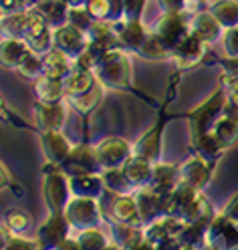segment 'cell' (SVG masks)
<instances>
[{"mask_svg": "<svg viewBox=\"0 0 238 250\" xmlns=\"http://www.w3.org/2000/svg\"><path fill=\"white\" fill-rule=\"evenodd\" d=\"M188 2H202V0H188Z\"/></svg>", "mask_w": 238, "mask_h": 250, "instance_id": "cell-56", "label": "cell"}, {"mask_svg": "<svg viewBox=\"0 0 238 250\" xmlns=\"http://www.w3.org/2000/svg\"><path fill=\"white\" fill-rule=\"evenodd\" d=\"M35 95H37V101H43V103H61L65 99V81L41 75L35 81Z\"/></svg>", "mask_w": 238, "mask_h": 250, "instance_id": "cell-28", "label": "cell"}, {"mask_svg": "<svg viewBox=\"0 0 238 250\" xmlns=\"http://www.w3.org/2000/svg\"><path fill=\"white\" fill-rule=\"evenodd\" d=\"M125 250H155L151 244H148L146 240H141V242H137L135 246H130V248H125Z\"/></svg>", "mask_w": 238, "mask_h": 250, "instance_id": "cell-51", "label": "cell"}, {"mask_svg": "<svg viewBox=\"0 0 238 250\" xmlns=\"http://www.w3.org/2000/svg\"><path fill=\"white\" fill-rule=\"evenodd\" d=\"M206 49H208V44H206L204 41H200L192 30H190V35L176 46V49H173L172 59L176 61V65L180 69H190L204 59Z\"/></svg>", "mask_w": 238, "mask_h": 250, "instance_id": "cell-17", "label": "cell"}, {"mask_svg": "<svg viewBox=\"0 0 238 250\" xmlns=\"http://www.w3.org/2000/svg\"><path fill=\"white\" fill-rule=\"evenodd\" d=\"M17 71H19L22 77H26V79H39V77L43 75V55L30 51V53L21 61V65L17 67Z\"/></svg>", "mask_w": 238, "mask_h": 250, "instance_id": "cell-41", "label": "cell"}, {"mask_svg": "<svg viewBox=\"0 0 238 250\" xmlns=\"http://www.w3.org/2000/svg\"><path fill=\"white\" fill-rule=\"evenodd\" d=\"M224 105H226V95H224V89L220 87L200 107H196L194 111L190 113L188 119H190V133H192V142L198 139L200 135L212 131L216 121L224 115Z\"/></svg>", "mask_w": 238, "mask_h": 250, "instance_id": "cell-4", "label": "cell"}, {"mask_svg": "<svg viewBox=\"0 0 238 250\" xmlns=\"http://www.w3.org/2000/svg\"><path fill=\"white\" fill-rule=\"evenodd\" d=\"M101 178H103V184H105V190L109 194H113V196H125V194H131L135 190L133 184L130 182V178L125 176L123 167H119V169H103Z\"/></svg>", "mask_w": 238, "mask_h": 250, "instance_id": "cell-29", "label": "cell"}, {"mask_svg": "<svg viewBox=\"0 0 238 250\" xmlns=\"http://www.w3.org/2000/svg\"><path fill=\"white\" fill-rule=\"evenodd\" d=\"M192 146H194V149H196V155H200V158L208 160V162H214V164L222 158V153L226 151L224 147H222V146L218 144V139L214 137V133H212V131H210V133L200 135L198 139H194Z\"/></svg>", "mask_w": 238, "mask_h": 250, "instance_id": "cell-34", "label": "cell"}, {"mask_svg": "<svg viewBox=\"0 0 238 250\" xmlns=\"http://www.w3.org/2000/svg\"><path fill=\"white\" fill-rule=\"evenodd\" d=\"M111 216L115 218L121 224H131V226H139L144 228V222H141V214L137 208L135 196L125 194V196H115L113 204H111Z\"/></svg>", "mask_w": 238, "mask_h": 250, "instance_id": "cell-22", "label": "cell"}, {"mask_svg": "<svg viewBox=\"0 0 238 250\" xmlns=\"http://www.w3.org/2000/svg\"><path fill=\"white\" fill-rule=\"evenodd\" d=\"M115 28V35L119 41V46L125 53H139L141 46L146 44L150 33L148 28L141 24V21H117V22H111Z\"/></svg>", "mask_w": 238, "mask_h": 250, "instance_id": "cell-13", "label": "cell"}, {"mask_svg": "<svg viewBox=\"0 0 238 250\" xmlns=\"http://www.w3.org/2000/svg\"><path fill=\"white\" fill-rule=\"evenodd\" d=\"M41 144H43V151L46 155V160L53 164H59V166L65 164V160L73 151V146L61 131H43Z\"/></svg>", "mask_w": 238, "mask_h": 250, "instance_id": "cell-20", "label": "cell"}, {"mask_svg": "<svg viewBox=\"0 0 238 250\" xmlns=\"http://www.w3.org/2000/svg\"><path fill=\"white\" fill-rule=\"evenodd\" d=\"M224 214L230 222H234V224H238V194H234L230 200H228V204H226V208H224Z\"/></svg>", "mask_w": 238, "mask_h": 250, "instance_id": "cell-48", "label": "cell"}, {"mask_svg": "<svg viewBox=\"0 0 238 250\" xmlns=\"http://www.w3.org/2000/svg\"><path fill=\"white\" fill-rule=\"evenodd\" d=\"M139 57H144V59H150V61H164V59H172V49L170 46L157 37L153 33H150L146 44L141 46V51L137 53Z\"/></svg>", "mask_w": 238, "mask_h": 250, "instance_id": "cell-37", "label": "cell"}, {"mask_svg": "<svg viewBox=\"0 0 238 250\" xmlns=\"http://www.w3.org/2000/svg\"><path fill=\"white\" fill-rule=\"evenodd\" d=\"M206 246L218 250H238V224L230 222L224 214L214 216L208 226Z\"/></svg>", "mask_w": 238, "mask_h": 250, "instance_id": "cell-12", "label": "cell"}, {"mask_svg": "<svg viewBox=\"0 0 238 250\" xmlns=\"http://www.w3.org/2000/svg\"><path fill=\"white\" fill-rule=\"evenodd\" d=\"M33 8H37L43 14L53 30L69 22V8L71 6L67 2H63V0H37L33 4Z\"/></svg>", "mask_w": 238, "mask_h": 250, "instance_id": "cell-26", "label": "cell"}, {"mask_svg": "<svg viewBox=\"0 0 238 250\" xmlns=\"http://www.w3.org/2000/svg\"><path fill=\"white\" fill-rule=\"evenodd\" d=\"M33 51L30 44L24 39H14V37H2V65L6 69H14L21 65V61Z\"/></svg>", "mask_w": 238, "mask_h": 250, "instance_id": "cell-27", "label": "cell"}, {"mask_svg": "<svg viewBox=\"0 0 238 250\" xmlns=\"http://www.w3.org/2000/svg\"><path fill=\"white\" fill-rule=\"evenodd\" d=\"M43 192H44V202H46V206H49L51 212H65L67 204L73 198L71 178L63 171V167L59 164L46 162Z\"/></svg>", "mask_w": 238, "mask_h": 250, "instance_id": "cell-3", "label": "cell"}, {"mask_svg": "<svg viewBox=\"0 0 238 250\" xmlns=\"http://www.w3.org/2000/svg\"><path fill=\"white\" fill-rule=\"evenodd\" d=\"M103 91H105V87L99 83V85L95 87V89H91V91L87 93V95L79 97V99H73V101H69V103H71V105L77 109L79 113H83V115H85V113L93 111V109L99 105V101L103 99Z\"/></svg>", "mask_w": 238, "mask_h": 250, "instance_id": "cell-40", "label": "cell"}, {"mask_svg": "<svg viewBox=\"0 0 238 250\" xmlns=\"http://www.w3.org/2000/svg\"><path fill=\"white\" fill-rule=\"evenodd\" d=\"M141 240H144V228H139V226L119 222L117 226H113V230H111V242H113L115 246H119L121 250L135 246Z\"/></svg>", "mask_w": 238, "mask_h": 250, "instance_id": "cell-30", "label": "cell"}, {"mask_svg": "<svg viewBox=\"0 0 238 250\" xmlns=\"http://www.w3.org/2000/svg\"><path fill=\"white\" fill-rule=\"evenodd\" d=\"M146 0H123V21H141Z\"/></svg>", "mask_w": 238, "mask_h": 250, "instance_id": "cell-45", "label": "cell"}, {"mask_svg": "<svg viewBox=\"0 0 238 250\" xmlns=\"http://www.w3.org/2000/svg\"><path fill=\"white\" fill-rule=\"evenodd\" d=\"M103 192H105V184L101 174H83L71 178V194L77 198L99 200Z\"/></svg>", "mask_w": 238, "mask_h": 250, "instance_id": "cell-25", "label": "cell"}, {"mask_svg": "<svg viewBox=\"0 0 238 250\" xmlns=\"http://www.w3.org/2000/svg\"><path fill=\"white\" fill-rule=\"evenodd\" d=\"M208 10L214 14V19L224 26V30L238 26V2L236 0H216Z\"/></svg>", "mask_w": 238, "mask_h": 250, "instance_id": "cell-31", "label": "cell"}, {"mask_svg": "<svg viewBox=\"0 0 238 250\" xmlns=\"http://www.w3.org/2000/svg\"><path fill=\"white\" fill-rule=\"evenodd\" d=\"M61 167L69 178L83 176V174H101L103 171V167L97 160V151H95L93 146H87V144L75 146L71 155L65 160V164Z\"/></svg>", "mask_w": 238, "mask_h": 250, "instance_id": "cell-11", "label": "cell"}, {"mask_svg": "<svg viewBox=\"0 0 238 250\" xmlns=\"http://www.w3.org/2000/svg\"><path fill=\"white\" fill-rule=\"evenodd\" d=\"M57 250H83V248H81V244H79L77 238H67V240L63 242Z\"/></svg>", "mask_w": 238, "mask_h": 250, "instance_id": "cell-49", "label": "cell"}, {"mask_svg": "<svg viewBox=\"0 0 238 250\" xmlns=\"http://www.w3.org/2000/svg\"><path fill=\"white\" fill-rule=\"evenodd\" d=\"M224 67H226V73L238 75V59H226L224 61Z\"/></svg>", "mask_w": 238, "mask_h": 250, "instance_id": "cell-50", "label": "cell"}, {"mask_svg": "<svg viewBox=\"0 0 238 250\" xmlns=\"http://www.w3.org/2000/svg\"><path fill=\"white\" fill-rule=\"evenodd\" d=\"M236 2H238V0H236Z\"/></svg>", "mask_w": 238, "mask_h": 250, "instance_id": "cell-57", "label": "cell"}, {"mask_svg": "<svg viewBox=\"0 0 238 250\" xmlns=\"http://www.w3.org/2000/svg\"><path fill=\"white\" fill-rule=\"evenodd\" d=\"M164 12H188V0H160Z\"/></svg>", "mask_w": 238, "mask_h": 250, "instance_id": "cell-47", "label": "cell"}, {"mask_svg": "<svg viewBox=\"0 0 238 250\" xmlns=\"http://www.w3.org/2000/svg\"><path fill=\"white\" fill-rule=\"evenodd\" d=\"M2 250H41L39 242L37 240H30V238H24V236H17L12 234L8 236L2 244Z\"/></svg>", "mask_w": 238, "mask_h": 250, "instance_id": "cell-44", "label": "cell"}, {"mask_svg": "<svg viewBox=\"0 0 238 250\" xmlns=\"http://www.w3.org/2000/svg\"><path fill=\"white\" fill-rule=\"evenodd\" d=\"M30 216L22 210H8L4 216V226L8 228L10 234H17V236H22V234L30 228Z\"/></svg>", "mask_w": 238, "mask_h": 250, "instance_id": "cell-39", "label": "cell"}, {"mask_svg": "<svg viewBox=\"0 0 238 250\" xmlns=\"http://www.w3.org/2000/svg\"><path fill=\"white\" fill-rule=\"evenodd\" d=\"M71 230H73V226L67 220L65 212H51V216L39 226L35 240L39 242L41 250H57L69 238Z\"/></svg>", "mask_w": 238, "mask_h": 250, "instance_id": "cell-7", "label": "cell"}, {"mask_svg": "<svg viewBox=\"0 0 238 250\" xmlns=\"http://www.w3.org/2000/svg\"><path fill=\"white\" fill-rule=\"evenodd\" d=\"M26 24H28V10L14 12V14H2V37L24 39Z\"/></svg>", "mask_w": 238, "mask_h": 250, "instance_id": "cell-36", "label": "cell"}, {"mask_svg": "<svg viewBox=\"0 0 238 250\" xmlns=\"http://www.w3.org/2000/svg\"><path fill=\"white\" fill-rule=\"evenodd\" d=\"M93 73L105 89L125 91L131 87V61L123 49L111 51Z\"/></svg>", "mask_w": 238, "mask_h": 250, "instance_id": "cell-2", "label": "cell"}, {"mask_svg": "<svg viewBox=\"0 0 238 250\" xmlns=\"http://www.w3.org/2000/svg\"><path fill=\"white\" fill-rule=\"evenodd\" d=\"M135 202L141 214V222H144V228L155 220H160L162 216H166L168 210V196L157 194L151 188H139L135 194Z\"/></svg>", "mask_w": 238, "mask_h": 250, "instance_id": "cell-14", "label": "cell"}, {"mask_svg": "<svg viewBox=\"0 0 238 250\" xmlns=\"http://www.w3.org/2000/svg\"><path fill=\"white\" fill-rule=\"evenodd\" d=\"M85 6L95 21L113 22V6H111L109 0H87Z\"/></svg>", "mask_w": 238, "mask_h": 250, "instance_id": "cell-43", "label": "cell"}, {"mask_svg": "<svg viewBox=\"0 0 238 250\" xmlns=\"http://www.w3.org/2000/svg\"><path fill=\"white\" fill-rule=\"evenodd\" d=\"M212 133L222 147L230 149L232 146L238 144V121L230 119L228 115H222L212 127Z\"/></svg>", "mask_w": 238, "mask_h": 250, "instance_id": "cell-32", "label": "cell"}, {"mask_svg": "<svg viewBox=\"0 0 238 250\" xmlns=\"http://www.w3.org/2000/svg\"><path fill=\"white\" fill-rule=\"evenodd\" d=\"M190 14L188 12H164L151 33L160 37L173 53V49L190 35Z\"/></svg>", "mask_w": 238, "mask_h": 250, "instance_id": "cell-6", "label": "cell"}, {"mask_svg": "<svg viewBox=\"0 0 238 250\" xmlns=\"http://www.w3.org/2000/svg\"><path fill=\"white\" fill-rule=\"evenodd\" d=\"M166 216L180 218L182 222H198L204 218L214 216L210 210L208 200L202 196V190L192 186L180 184L176 190L168 196V210Z\"/></svg>", "mask_w": 238, "mask_h": 250, "instance_id": "cell-1", "label": "cell"}, {"mask_svg": "<svg viewBox=\"0 0 238 250\" xmlns=\"http://www.w3.org/2000/svg\"><path fill=\"white\" fill-rule=\"evenodd\" d=\"M24 41L30 44V49L39 55H46L49 51H53V46H55L53 44V28L37 8H28V24H26Z\"/></svg>", "mask_w": 238, "mask_h": 250, "instance_id": "cell-9", "label": "cell"}, {"mask_svg": "<svg viewBox=\"0 0 238 250\" xmlns=\"http://www.w3.org/2000/svg\"><path fill=\"white\" fill-rule=\"evenodd\" d=\"M65 216L71 222L75 230H89V228H97L101 224V208L99 202L93 198H77L73 196L71 202L65 208Z\"/></svg>", "mask_w": 238, "mask_h": 250, "instance_id": "cell-5", "label": "cell"}, {"mask_svg": "<svg viewBox=\"0 0 238 250\" xmlns=\"http://www.w3.org/2000/svg\"><path fill=\"white\" fill-rule=\"evenodd\" d=\"M133 151L137 155H144V158H148L150 162L157 164V158H160V127L150 129L137 142V146L133 147Z\"/></svg>", "mask_w": 238, "mask_h": 250, "instance_id": "cell-35", "label": "cell"}, {"mask_svg": "<svg viewBox=\"0 0 238 250\" xmlns=\"http://www.w3.org/2000/svg\"><path fill=\"white\" fill-rule=\"evenodd\" d=\"M97 160L103 169H119L133 158V147L121 137H105L95 146Z\"/></svg>", "mask_w": 238, "mask_h": 250, "instance_id": "cell-8", "label": "cell"}, {"mask_svg": "<svg viewBox=\"0 0 238 250\" xmlns=\"http://www.w3.org/2000/svg\"><path fill=\"white\" fill-rule=\"evenodd\" d=\"M53 44H55L53 49H59L69 59L77 61L87 51L89 37H87V33H83V30H79L77 26L67 22V24H63V26L53 30Z\"/></svg>", "mask_w": 238, "mask_h": 250, "instance_id": "cell-10", "label": "cell"}, {"mask_svg": "<svg viewBox=\"0 0 238 250\" xmlns=\"http://www.w3.org/2000/svg\"><path fill=\"white\" fill-rule=\"evenodd\" d=\"M35 117L41 131H61L67 123V107L65 103H35Z\"/></svg>", "mask_w": 238, "mask_h": 250, "instance_id": "cell-16", "label": "cell"}, {"mask_svg": "<svg viewBox=\"0 0 238 250\" xmlns=\"http://www.w3.org/2000/svg\"><path fill=\"white\" fill-rule=\"evenodd\" d=\"M73 69H75V61L69 59L65 53H61L59 49H53L46 55H43V75L44 77L65 81V77Z\"/></svg>", "mask_w": 238, "mask_h": 250, "instance_id": "cell-24", "label": "cell"}, {"mask_svg": "<svg viewBox=\"0 0 238 250\" xmlns=\"http://www.w3.org/2000/svg\"><path fill=\"white\" fill-rule=\"evenodd\" d=\"M200 250H218V248H212V246H204V248H200Z\"/></svg>", "mask_w": 238, "mask_h": 250, "instance_id": "cell-55", "label": "cell"}, {"mask_svg": "<svg viewBox=\"0 0 238 250\" xmlns=\"http://www.w3.org/2000/svg\"><path fill=\"white\" fill-rule=\"evenodd\" d=\"M214 167H216L214 162L204 160L200 155H194V158H190L188 162H184L180 166V180L186 186H192V188L202 190V188L210 182V178L214 174Z\"/></svg>", "mask_w": 238, "mask_h": 250, "instance_id": "cell-15", "label": "cell"}, {"mask_svg": "<svg viewBox=\"0 0 238 250\" xmlns=\"http://www.w3.org/2000/svg\"><path fill=\"white\" fill-rule=\"evenodd\" d=\"M190 30L200 39L204 41L206 44H214L218 42L222 37H224V26H222L216 19H214V14L210 10H204V12H198L192 17V21H190Z\"/></svg>", "mask_w": 238, "mask_h": 250, "instance_id": "cell-18", "label": "cell"}, {"mask_svg": "<svg viewBox=\"0 0 238 250\" xmlns=\"http://www.w3.org/2000/svg\"><path fill=\"white\" fill-rule=\"evenodd\" d=\"M222 42H224V53L228 59H238V26L236 28H228L224 37H222Z\"/></svg>", "mask_w": 238, "mask_h": 250, "instance_id": "cell-46", "label": "cell"}, {"mask_svg": "<svg viewBox=\"0 0 238 250\" xmlns=\"http://www.w3.org/2000/svg\"><path fill=\"white\" fill-rule=\"evenodd\" d=\"M63 2H67L69 6H83L85 0H63Z\"/></svg>", "mask_w": 238, "mask_h": 250, "instance_id": "cell-52", "label": "cell"}, {"mask_svg": "<svg viewBox=\"0 0 238 250\" xmlns=\"http://www.w3.org/2000/svg\"><path fill=\"white\" fill-rule=\"evenodd\" d=\"M178 250H198V248H192V246H180Z\"/></svg>", "mask_w": 238, "mask_h": 250, "instance_id": "cell-54", "label": "cell"}, {"mask_svg": "<svg viewBox=\"0 0 238 250\" xmlns=\"http://www.w3.org/2000/svg\"><path fill=\"white\" fill-rule=\"evenodd\" d=\"M77 240L83 250H105L109 246V238L99 230V226L89 228V230H81L77 234Z\"/></svg>", "mask_w": 238, "mask_h": 250, "instance_id": "cell-38", "label": "cell"}, {"mask_svg": "<svg viewBox=\"0 0 238 250\" xmlns=\"http://www.w3.org/2000/svg\"><path fill=\"white\" fill-rule=\"evenodd\" d=\"M99 85L97 77H95L93 71H85V69H73L67 77H65V99L73 101L87 95L91 89H95Z\"/></svg>", "mask_w": 238, "mask_h": 250, "instance_id": "cell-19", "label": "cell"}, {"mask_svg": "<svg viewBox=\"0 0 238 250\" xmlns=\"http://www.w3.org/2000/svg\"><path fill=\"white\" fill-rule=\"evenodd\" d=\"M2 178H4V182H2V186L6 188V186L10 184V182H8V167H6V166H2Z\"/></svg>", "mask_w": 238, "mask_h": 250, "instance_id": "cell-53", "label": "cell"}, {"mask_svg": "<svg viewBox=\"0 0 238 250\" xmlns=\"http://www.w3.org/2000/svg\"><path fill=\"white\" fill-rule=\"evenodd\" d=\"M153 167H155L153 162H150L144 155L133 153V158L123 166V171H125V176L130 178V182L133 184V188L139 190V188H148L151 184Z\"/></svg>", "mask_w": 238, "mask_h": 250, "instance_id": "cell-23", "label": "cell"}, {"mask_svg": "<svg viewBox=\"0 0 238 250\" xmlns=\"http://www.w3.org/2000/svg\"><path fill=\"white\" fill-rule=\"evenodd\" d=\"M220 83H222V89H224V95H226L224 115L238 121V75L224 73L220 77Z\"/></svg>", "mask_w": 238, "mask_h": 250, "instance_id": "cell-33", "label": "cell"}, {"mask_svg": "<svg viewBox=\"0 0 238 250\" xmlns=\"http://www.w3.org/2000/svg\"><path fill=\"white\" fill-rule=\"evenodd\" d=\"M97 22L93 17H91V12L87 10V6H71L69 8V24L77 26L79 30H83V33H89V28Z\"/></svg>", "mask_w": 238, "mask_h": 250, "instance_id": "cell-42", "label": "cell"}, {"mask_svg": "<svg viewBox=\"0 0 238 250\" xmlns=\"http://www.w3.org/2000/svg\"><path fill=\"white\" fill-rule=\"evenodd\" d=\"M182 184L180 180V167L170 166V164H155L153 167V178L148 188L155 190L162 196H170L176 188Z\"/></svg>", "mask_w": 238, "mask_h": 250, "instance_id": "cell-21", "label": "cell"}]
</instances>
